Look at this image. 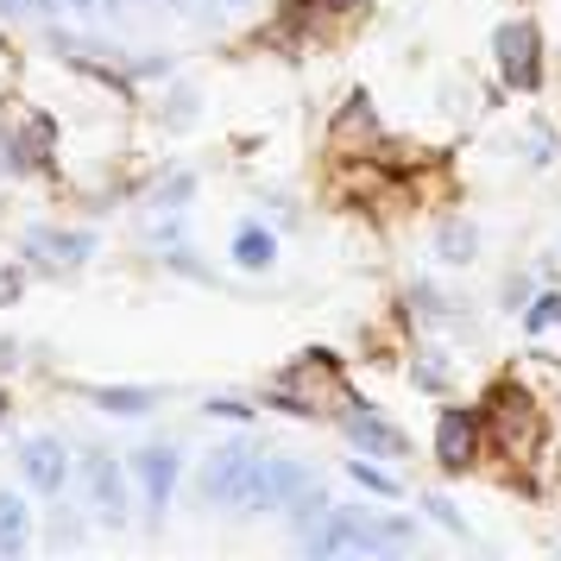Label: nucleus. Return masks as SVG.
<instances>
[{
    "label": "nucleus",
    "mask_w": 561,
    "mask_h": 561,
    "mask_svg": "<svg viewBox=\"0 0 561 561\" xmlns=\"http://www.w3.org/2000/svg\"><path fill=\"white\" fill-rule=\"evenodd\" d=\"M32 265H45V272H77L82 259L95 253V233H70V228H38L26 240Z\"/></svg>",
    "instance_id": "6e6552de"
},
{
    "label": "nucleus",
    "mask_w": 561,
    "mask_h": 561,
    "mask_svg": "<svg viewBox=\"0 0 561 561\" xmlns=\"http://www.w3.org/2000/svg\"><path fill=\"white\" fill-rule=\"evenodd\" d=\"M82 480H89V492H95V511H102L107 524L127 511V485H121V467L107 455H89V467H82Z\"/></svg>",
    "instance_id": "9b49d317"
},
{
    "label": "nucleus",
    "mask_w": 561,
    "mask_h": 561,
    "mask_svg": "<svg viewBox=\"0 0 561 561\" xmlns=\"http://www.w3.org/2000/svg\"><path fill=\"white\" fill-rule=\"evenodd\" d=\"M304 7V0H297ZM354 7H366V0H309V13H354Z\"/></svg>",
    "instance_id": "412c9836"
},
{
    "label": "nucleus",
    "mask_w": 561,
    "mask_h": 561,
    "mask_svg": "<svg viewBox=\"0 0 561 561\" xmlns=\"http://www.w3.org/2000/svg\"><path fill=\"white\" fill-rule=\"evenodd\" d=\"M0 7H13V13H26V7H32V0H0Z\"/></svg>",
    "instance_id": "393cba45"
},
{
    "label": "nucleus",
    "mask_w": 561,
    "mask_h": 561,
    "mask_svg": "<svg viewBox=\"0 0 561 561\" xmlns=\"http://www.w3.org/2000/svg\"><path fill=\"white\" fill-rule=\"evenodd\" d=\"M265 398L290 416H316L322 404H341V366H334V354H304L297 366H284Z\"/></svg>",
    "instance_id": "20e7f679"
},
{
    "label": "nucleus",
    "mask_w": 561,
    "mask_h": 561,
    "mask_svg": "<svg viewBox=\"0 0 561 561\" xmlns=\"http://www.w3.org/2000/svg\"><path fill=\"white\" fill-rule=\"evenodd\" d=\"M133 473H139L146 505L164 511L171 505V485H178V448H139V455H133Z\"/></svg>",
    "instance_id": "1a4fd4ad"
},
{
    "label": "nucleus",
    "mask_w": 561,
    "mask_h": 561,
    "mask_svg": "<svg viewBox=\"0 0 561 561\" xmlns=\"http://www.w3.org/2000/svg\"><path fill=\"white\" fill-rule=\"evenodd\" d=\"M435 253L448 259V265H460V259L473 253V228H467V221H448V228L435 233Z\"/></svg>",
    "instance_id": "dca6fc26"
},
{
    "label": "nucleus",
    "mask_w": 561,
    "mask_h": 561,
    "mask_svg": "<svg viewBox=\"0 0 561 561\" xmlns=\"http://www.w3.org/2000/svg\"><path fill=\"white\" fill-rule=\"evenodd\" d=\"M95 404L114 410V416H146V410H158V398H152V391H139V385H102V391H95Z\"/></svg>",
    "instance_id": "4468645a"
},
{
    "label": "nucleus",
    "mask_w": 561,
    "mask_h": 561,
    "mask_svg": "<svg viewBox=\"0 0 561 561\" xmlns=\"http://www.w3.org/2000/svg\"><path fill=\"white\" fill-rule=\"evenodd\" d=\"M32 536V511L13 499V492H0V556H20Z\"/></svg>",
    "instance_id": "ddd939ff"
},
{
    "label": "nucleus",
    "mask_w": 561,
    "mask_h": 561,
    "mask_svg": "<svg viewBox=\"0 0 561 561\" xmlns=\"http://www.w3.org/2000/svg\"><path fill=\"white\" fill-rule=\"evenodd\" d=\"M20 467H26V480L38 485V492H57V485L70 480V460H64V448H57L51 435H38V442H26V455H20Z\"/></svg>",
    "instance_id": "9d476101"
},
{
    "label": "nucleus",
    "mask_w": 561,
    "mask_h": 561,
    "mask_svg": "<svg viewBox=\"0 0 561 561\" xmlns=\"http://www.w3.org/2000/svg\"><path fill=\"white\" fill-rule=\"evenodd\" d=\"M354 480L366 485V492H379V499H391V492H398V480H391V473H379V467H366V455L354 460Z\"/></svg>",
    "instance_id": "a211bd4d"
},
{
    "label": "nucleus",
    "mask_w": 561,
    "mask_h": 561,
    "mask_svg": "<svg viewBox=\"0 0 561 561\" xmlns=\"http://www.w3.org/2000/svg\"><path fill=\"white\" fill-rule=\"evenodd\" d=\"M7 297H20V272H0V304Z\"/></svg>",
    "instance_id": "b1692460"
},
{
    "label": "nucleus",
    "mask_w": 561,
    "mask_h": 561,
    "mask_svg": "<svg viewBox=\"0 0 561 561\" xmlns=\"http://www.w3.org/2000/svg\"><path fill=\"white\" fill-rule=\"evenodd\" d=\"M208 416H253V410L233 404V398H215V404H208Z\"/></svg>",
    "instance_id": "4be33fe9"
},
{
    "label": "nucleus",
    "mask_w": 561,
    "mask_h": 561,
    "mask_svg": "<svg viewBox=\"0 0 561 561\" xmlns=\"http://www.w3.org/2000/svg\"><path fill=\"white\" fill-rule=\"evenodd\" d=\"M480 455V410H442V423H435V460L460 473V467H473Z\"/></svg>",
    "instance_id": "0eeeda50"
},
{
    "label": "nucleus",
    "mask_w": 561,
    "mask_h": 561,
    "mask_svg": "<svg viewBox=\"0 0 561 561\" xmlns=\"http://www.w3.org/2000/svg\"><path fill=\"white\" fill-rule=\"evenodd\" d=\"M492 51H499V70H505L511 89H536V82H542V38H536L530 20H511V26H499Z\"/></svg>",
    "instance_id": "39448f33"
},
{
    "label": "nucleus",
    "mask_w": 561,
    "mask_h": 561,
    "mask_svg": "<svg viewBox=\"0 0 561 561\" xmlns=\"http://www.w3.org/2000/svg\"><path fill=\"white\" fill-rule=\"evenodd\" d=\"M0 410H7V398H0Z\"/></svg>",
    "instance_id": "bb28decb"
},
{
    "label": "nucleus",
    "mask_w": 561,
    "mask_h": 561,
    "mask_svg": "<svg viewBox=\"0 0 561 561\" xmlns=\"http://www.w3.org/2000/svg\"><path fill=\"white\" fill-rule=\"evenodd\" d=\"M316 556H391L410 549V524L404 517H359V511H322L316 530H309Z\"/></svg>",
    "instance_id": "f257e3e1"
},
{
    "label": "nucleus",
    "mask_w": 561,
    "mask_h": 561,
    "mask_svg": "<svg viewBox=\"0 0 561 561\" xmlns=\"http://www.w3.org/2000/svg\"><path fill=\"white\" fill-rule=\"evenodd\" d=\"M38 139H45L38 127H32L26 139H13V133L0 127V171H7V164H38Z\"/></svg>",
    "instance_id": "2eb2a0df"
},
{
    "label": "nucleus",
    "mask_w": 561,
    "mask_h": 561,
    "mask_svg": "<svg viewBox=\"0 0 561 561\" xmlns=\"http://www.w3.org/2000/svg\"><path fill=\"white\" fill-rule=\"evenodd\" d=\"M416 385L423 391H442V366H416Z\"/></svg>",
    "instance_id": "5701e85b"
},
{
    "label": "nucleus",
    "mask_w": 561,
    "mask_h": 561,
    "mask_svg": "<svg viewBox=\"0 0 561 561\" xmlns=\"http://www.w3.org/2000/svg\"><path fill=\"white\" fill-rule=\"evenodd\" d=\"M480 430L505 448L511 460H524L542 448V410H536V398L524 391V385H499L492 398H485L480 410Z\"/></svg>",
    "instance_id": "7ed1b4c3"
},
{
    "label": "nucleus",
    "mask_w": 561,
    "mask_h": 561,
    "mask_svg": "<svg viewBox=\"0 0 561 561\" xmlns=\"http://www.w3.org/2000/svg\"><path fill=\"white\" fill-rule=\"evenodd\" d=\"M190 190H196L190 178H171L164 190H158V208H164V215H178V203H190Z\"/></svg>",
    "instance_id": "6ab92c4d"
},
{
    "label": "nucleus",
    "mask_w": 561,
    "mask_h": 561,
    "mask_svg": "<svg viewBox=\"0 0 561 561\" xmlns=\"http://www.w3.org/2000/svg\"><path fill=\"white\" fill-rule=\"evenodd\" d=\"M272 253H278V240L259 228V221H240V228H233V265L265 272V265H272Z\"/></svg>",
    "instance_id": "f8f14e48"
},
{
    "label": "nucleus",
    "mask_w": 561,
    "mask_h": 561,
    "mask_svg": "<svg viewBox=\"0 0 561 561\" xmlns=\"http://www.w3.org/2000/svg\"><path fill=\"white\" fill-rule=\"evenodd\" d=\"M32 7H57V0H32Z\"/></svg>",
    "instance_id": "a878e982"
},
{
    "label": "nucleus",
    "mask_w": 561,
    "mask_h": 561,
    "mask_svg": "<svg viewBox=\"0 0 561 561\" xmlns=\"http://www.w3.org/2000/svg\"><path fill=\"white\" fill-rule=\"evenodd\" d=\"M341 430H347V442H354L366 460H398V455L410 448V435L398 430V423H385L379 410H366V404H347Z\"/></svg>",
    "instance_id": "423d86ee"
},
{
    "label": "nucleus",
    "mask_w": 561,
    "mask_h": 561,
    "mask_svg": "<svg viewBox=\"0 0 561 561\" xmlns=\"http://www.w3.org/2000/svg\"><path fill=\"white\" fill-rule=\"evenodd\" d=\"M203 499L233 505V511H272V492H265V455H259V448H221V455H208Z\"/></svg>",
    "instance_id": "f03ea898"
},
{
    "label": "nucleus",
    "mask_w": 561,
    "mask_h": 561,
    "mask_svg": "<svg viewBox=\"0 0 561 561\" xmlns=\"http://www.w3.org/2000/svg\"><path fill=\"white\" fill-rule=\"evenodd\" d=\"M430 511H435V524H442V530H460V511L448 505V499H430Z\"/></svg>",
    "instance_id": "aec40b11"
},
{
    "label": "nucleus",
    "mask_w": 561,
    "mask_h": 561,
    "mask_svg": "<svg viewBox=\"0 0 561 561\" xmlns=\"http://www.w3.org/2000/svg\"><path fill=\"white\" fill-rule=\"evenodd\" d=\"M524 322H530L536 334H542V329H556V322H561V297H556V290H542V297L530 304V316H524Z\"/></svg>",
    "instance_id": "f3484780"
}]
</instances>
